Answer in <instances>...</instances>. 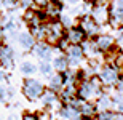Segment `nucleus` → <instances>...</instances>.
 Returning <instances> with one entry per match:
<instances>
[{
	"mask_svg": "<svg viewBox=\"0 0 123 120\" xmlns=\"http://www.w3.org/2000/svg\"><path fill=\"white\" fill-rule=\"evenodd\" d=\"M118 72H117V67H112V66H104L102 69H101V74H99V79L102 80L104 85H114L117 83L118 80Z\"/></svg>",
	"mask_w": 123,
	"mask_h": 120,
	"instance_id": "423d86ee",
	"label": "nucleus"
},
{
	"mask_svg": "<svg viewBox=\"0 0 123 120\" xmlns=\"http://www.w3.org/2000/svg\"><path fill=\"white\" fill-rule=\"evenodd\" d=\"M24 120H37V117L35 115H29L27 114V115H24Z\"/></svg>",
	"mask_w": 123,
	"mask_h": 120,
	"instance_id": "c756f323",
	"label": "nucleus"
},
{
	"mask_svg": "<svg viewBox=\"0 0 123 120\" xmlns=\"http://www.w3.org/2000/svg\"><path fill=\"white\" fill-rule=\"evenodd\" d=\"M66 53H67V59H69V64H78L80 59L83 58V46L82 45H69L66 48Z\"/></svg>",
	"mask_w": 123,
	"mask_h": 120,
	"instance_id": "1a4fd4ad",
	"label": "nucleus"
},
{
	"mask_svg": "<svg viewBox=\"0 0 123 120\" xmlns=\"http://www.w3.org/2000/svg\"><path fill=\"white\" fill-rule=\"evenodd\" d=\"M91 18L94 19L98 24H107L110 18V11H109V5H93L91 8Z\"/></svg>",
	"mask_w": 123,
	"mask_h": 120,
	"instance_id": "39448f33",
	"label": "nucleus"
},
{
	"mask_svg": "<svg viewBox=\"0 0 123 120\" xmlns=\"http://www.w3.org/2000/svg\"><path fill=\"white\" fill-rule=\"evenodd\" d=\"M55 99H56V96H55V93H53V91H46V93H43V96H42L43 104H51Z\"/></svg>",
	"mask_w": 123,
	"mask_h": 120,
	"instance_id": "b1692460",
	"label": "nucleus"
},
{
	"mask_svg": "<svg viewBox=\"0 0 123 120\" xmlns=\"http://www.w3.org/2000/svg\"><path fill=\"white\" fill-rule=\"evenodd\" d=\"M109 24L114 29H123V0H112L109 3Z\"/></svg>",
	"mask_w": 123,
	"mask_h": 120,
	"instance_id": "f03ea898",
	"label": "nucleus"
},
{
	"mask_svg": "<svg viewBox=\"0 0 123 120\" xmlns=\"http://www.w3.org/2000/svg\"><path fill=\"white\" fill-rule=\"evenodd\" d=\"M19 5H21V6H23V8H31V5H32V0H19L18 2Z\"/></svg>",
	"mask_w": 123,
	"mask_h": 120,
	"instance_id": "bb28decb",
	"label": "nucleus"
},
{
	"mask_svg": "<svg viewBox=\"0 0 123 120\" xmlns=\"http://www.w3.org/2000/svg\"><path fill=\"white\" fill-rule=\"evenodd\" d=\"M43 11H45V16H48L50 19H56V16L61 13V5L58 2H55V0H51L50 3L43 8Z\"/></svg>",
	"mask_w": 123,
	"mask_h": 120,
	"instance_id": "2eb2a0df",
	"label": "nucleus"
},
{
	"mask_svg": "<svg viewBox=\"0 0 123 120\" xmlns=\"http://www.w3.org/2000/svg\"><path fill=\"white\" fill-rule=\"evenodd\" d=\"M64 38L69 42V45H82L86 40V34L82 31L80 26H70V27L66 29Z\"/></svg>",
	"mask_w": 123,
	"mask_h": 120,
	"instance_id": "20e7f679",
	"label": "nucleus"
},
{
	"mask_svg": "<svg viewBox=\"0 0 123 120\" xmlns=\"http://www.w3.org/2000/svg\"><path fill=\"white\" fill-rule=\"evenodd\" d=\"M24 93L27 98L34 99V98H38L40 95H43V87L37 80H27L24 83Z\"/></svg>",
	"mask_w": 123,
	"mask_h": 120,
	"instance_id": "6e6552de",
	"label": "nucleus"
},
{
	"mask_svg": "<svg viewBox=\"0 0 123 120\" xmlns=\"http://www.w3.org/2000/svg\"><path fill=\"white\" fill-rule=\"evenodd\" d=\"M99 120H117V115L110 111H102L99 115Z\"/></svg>",
	"mask_w": 123,
	"mask_h": 120,
	"instance_id": "393cba45",
	"label": "nucleus"
},
{
	"mask_svg": "<svg viewBox=\"0 0 123 120\" xmlns=\"http://www.w3.org/2000/svg\"><path fill=\"white\" fill-rule=\"evenodd\" d=\"M86 2H90V3H96L98 0H86Z\"/></svg>",
	"mask_w": 123,
	"mask_h": 120,
	"instance_id": "473e14b6",
	"label": "nucleus"
},
{
	"mask_svg": "<svg viewBox=\"0 0 123 120\" xmlns=\"http://www.w3.org/2000/svg\"><path fill=\"white\" fill-rule=\"evenodd\" d=\"M78 96L83 98V99H90L93 98V91H91V87H90V82L88 80H83L80 88H78Z\"/></svg>",
	"mask_w": 123,
	"mask_h": 120,
	"instance_id": "dca6fc26",
	"label": "nucleus"
},
{
	"mask_svg": "<svg viewBox=\"0 0 123 120\" xmlns=\"http://www.w3.org/2000/svg\"><path fill=\"white\" fill-rule=\"evenodd\" d=\"M109 106H110V99L107 96H101L99 101H98V109H101V111H109Z\"/></svg>",
	"mask_w": 123,
	"mask_h": 120,
	"instance_id": "412c9836",
	"label": "nucleus"
},
{
	"mask_svg": "<svg viewBox=\"0 0 123 120\" xmlns=\"http://www.w3.org/2000/svg\"><path fill=\"white\" fill-rule=\"evenodd\" d=\"M117 90H118V93L123 95V75L118 77V80H117Z\"/></svg>",
	"mask_w": 123,
	"mask_h": 120,
	"instance_id": "cd10ccee",
	"label": "nucleus"
},
{
	"mask_svg": "<svg viewBox=\"0 0 123 120\" xmlns=\"http://www.w3.org/2000/svg\"><path fill=\"white\" fill-rule=\"evenodd\" d=\"M78 26L82 27V31L86 34V37H90V38H94L96 35H99V34H101V24L96 23L94 19L91 18V14L83 16V18L80 19Z\"/></svg>",
	"mask_w": 123,
	"mask_h": 120,
	"instance_id": "7ed1b4c3",
	"label": "nucleus"
},
{
	"mask_svg": "<svg viewBox=\"0 0 123 120\" xmlns=\"http://www.w3.org/2000/svg\"><path fill=\"white\" fill-rule=\"evenodd\" d=\"M50 85H51V90H61V87L64 85V77L61 74H56L55 77H51Z\"/></svg>",
	"mask_w": 123,
	"mask_h": 120,
	"instance_id": "aec40b11",
	"label": "nucleus"
},
{
	"mask_svg": "<svg viewBox=\"0 0 123 120\" xmlns=\"http://www.w3.org/2000/svg\"><path fill=\"white\" fill-rule=\"evenodd\" d=\"M78 111L83 117H93L96 114V106L88 102L86 99H83V101H78Z\"/></svg>",
	"mask_w": 123,
	"mask_h": 120,
	"instance_id": "9b49d317",
	"label": "nucleus"
},
{
	"mask_svg": "<svg viewBox=\"0 0 123 120\" xmlns=\"http://www.w3.org/2000/svg\"><path fill=\"white\" fill-rule=\"evenodd\" d=\"M50 2H51V0H32V3L37 5V6H40V8H45Z\"/></svg>",
	"mask_w": 123,
	"mask_h": 120,
	"instance_id": "a878e982",
	"label": "nucleus"
},
{
	"mask_svg": "<svg viewBox=\"0 0 123 120\" xmlns=\"http://www.w3.org/2000/svg\"><path fill=\"white\" fill-rule=\"evenodd\" d=\"M37 56H40L43 61H48L51 59V48H50V43H37L34 46Z\"/></svg>",
	"mask_w": 123,
	"mask_h": 120,
	"instance_id": "f8f14e48",
	"label": "nucleus"
},
{
	"mask_svg": "<svg viewBox=\"0 0 123 120\" xmlns=\"http://www.w3.org/2000/svg\"><path fill=\"white\" fill-rule=\"evenodd\" d=\"M21 70H23L24 75H32L34 72H35V66L31 64V63H23V66H21Z\"/></svg>",
	"mask_w": 123,
	"mask_h": 120,
	"instance_id": "4be33fe9",
	"label": "nucleus"
},
{
	"mask_svg": "<svg viewBox=\"0 0 123 120\" xmlns=\"http://www.w3.org/2000/svg\"><path fill=\"white\" fill-rule=\"evenodd\" d=\"M118 40H120V42H122V43H123V32L120 34V37H118Z\"/></svg>",
	"mask_w": 123,
	"mask_h": 120,
	"instance_id": "2f4dec72",
	"label": "nucleus"
},
{
	"mask_svg": "<svg viewBox=\"0 0 123 120\" xmlns=\"http://www.w3.org/2000/svg\"><path fill=\"white\" fill-rule=\"evenodd\" d=\"M0 61L5 67H11L13 66V50L10 46H2L0 48Z\"/></svg>",
	"mask_w": 123,
	"mask_h": 120,
	"instance_id": "9d476101",
	"label": "nucleus"
},
{
	"mask_svg": "<svg viewBox=\"0 0 123 120\" xmlns=\"http://www.w3.org/2000/svg\"><path fill=\"white\" fill-rule=\"evenodd\" d=\"M3 3H6V5H10V6H13V5H16L19 2V0H2Z\"/></svg>",
	"mask_w": 123,
	"mask_h": 120,
	"instance_id": "c85d7f7f",
	"label": "nucleus"
},
{
	"mask_svg": "<svg viewBox=\"0 0 123 120\" xmlns=\"http://www.w3.org/2000/svg\"><path fill=\"white\" fill-rule=\"evenodd\" d=\"M51 70H53V67H51L50 63H48V61H42V64H40V72L43 75H50Z\"/></svg>",
	"mask_w": 123,
	"mask_h": 120,
	"instance_id": "5701e85b",
	"label": "nucleus"
},
{
	"mask_svg": "<svg viewBox=\"0 0 123 120\" xmlns=\"http://www.w3.org/2000/svg\"><path fill=\"white\" fill-rule=\"evenodd\" d=\"M90 82V87H91V91H93V96H99L101 91H102V80L99 77H91V79L88 80Z\"/></svg>",
	"mask_w": 123,
	"mask_h": 120,
	"instance_id": "f3484780",
	"label": "nucleus"
},
{
	"mask_svg": "<svg viewBox=\"0 0 123 120\" xmlns=\"http://www.w3.org/2000/svg\"><path fill=\"white\" fill-rule=\"evenodd\" d=\"M45 31H46L45 40H46V43H50V45H58L64 38V35H66L64 24L61 23V21H56V19H50V23L45 24Z\"/></svg>",
	"mask_w": 123,
	"mask_h": 120,
	"instance_id": "f257e3e1",
	"label": "nucleus"
},
{
	"mask_svg": "<svg viewBox=\"0 0 123 120\" xmlns=\"http://www.w3.org/2000/svg\"><path fill=\"white\" fill-rule=\"evenodd\" d=\"M64 117L67 120H78V115H80V111L75 109V107H64L62 111H61Z\"/></svg>",
	"mask_w": 123,
	"mask_h": 120,
	"instance_id": "6ab92c4d",
	"label": "nucleus"
},
{
	"mask_svg": "<svg viewBox=\"0 0 123 120\" xmlns=\"http://www.w3.org/2000/svg\"><path fill=\"white\" fill-rule=\"evenodd\" d=\"M53 66L56 67V70H66L69 67V59L66 56H56L53 59Z\"/></svg>",
	"mask_w": 123,
	"mask_h": 120,
	"instance_id": "a211bd4d",
	"label": "nucleus"
},
{
	"mask_svg": "<svg viewBox=\"0 0 123 120\" xmlns=\"http://www.w3.org/2000/svg\"><path fill=\"white\" fill-rule=\"evenodd\" d=\"M118 111L123 114V99H120V101H118Z\"/></svg>",
	"mask_w": 123,
	"mask_h": 120,
	"instance_id": "7c9ffc66",
	"label": "nucleus"
},
{
	"mask_svg": "<svg viewBox=\"0 0 123 120\" xmlns=\"http://www.w3.org/2000/svg\"><path fill=\"white\" fill-rule=\"evenodd\" d=\"M94 42H96V45H98V48L101 51H104V53L110 51L115 46V38L112 35H109V34H99V35H96Z\"/></svg>",
	"mask_w": 123,
	"mask_h": 120,
	"instance_id": "0eeeda50",
	"label": "nucleus"
},
{
	"mask_svg": "<svg viewBox=\"0 0 123 120\" xmlns=\"http://www.w3.org/2000/svg\"><path fill=\"white\" fill-rule=\"evenodd\" d=\"M0 35H2V27H0Z\"/></svg>",
	"mask_w": 123,
	"mask_h": 120,
	"instance_id": "72a5a7b5",
	"label": "nucleus"
},
{
	"mask_svg": "<svg viewBox=\"0 0 123 120\" xmlns=\"http://www.w3.org/2000/svg\"><path fill=\"white\" fill-rule=\"evenodd\" d=\"M18 42H19V45L23 46L24 50H29V48L34 46L35 38H34V35H32L31 32H21L18 35Z\"/></svg>",
	"mask_w": 123,
	"mask_h": 120,
	"instance_id": "4468645a",
	"label": "nucleus"
},
{
	"mask_svg": "<svg viewBox=\"0 0 123 120\" xmlns=\"http://www.w3.org/2000/svg\"><path fill=\"white\" fill-rule=\"evenodd\" d=\"M82 46H83V53L85 55H88L90 58H94L98 53H99V48H98V45H96V42H94V38H90V40H85L82 43Z\"/></svg>",
	"mask_w": 123,
	"mask_h": 120,
	"instance_id": "ddd939ff",
	"label": "nucleus"
}]
</instances>
